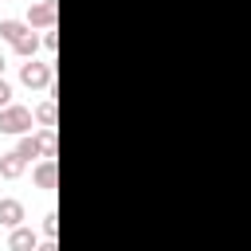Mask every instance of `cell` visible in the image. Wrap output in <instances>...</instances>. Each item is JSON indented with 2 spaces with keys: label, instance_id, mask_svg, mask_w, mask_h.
<instances>
[{
  "label": "cell",
  "instance_id": "11",
  "mask_svg": "<svg viewBox=\"0 0 251 251\" xmlns=\"http://www.w3.org/2000/svg\"><path fill=\"white\" fill-rule=\"evenodd\" d=\"M39 47H43V39H39L35 31H27V35L16 43V55H20V59H35V51H39Z\"/></svg>",
  "mask_w": 251,
  "mask_h": 251
},
{
  "label": "cell",
  "instance_id": "17",
  "mask_svg": "<svg viewBox=\"0 0 251 251\" xmlns=\"http://www.w3.org/2000/svg\"><path fill=\"white\" fill-rule=\"evenodd\" d=\"M0 78H4V51H0Z\"/></svg>",
  "mask_w": 251,
  "mask_h": 251
},
{
  "label": "cell",
  "instance_id": "10",
  "mask_svg": "<svg viewBox=\"0 0 251 251\" xmlns=\"http://www.w3.org/2000/svg\"><path fill=\"white\" fill-rule=\"evenodd\" d=\"M35 122H39L43 129H55V94H51V98H43V102L35 106Z\"/></svg>",
  "mask_w": 251,
  "mask_h": 251
},
{
  "label": "cell",
  "instance_id": "14",
  "mask_svg": "<svg viewBox=\"0 0 251 251\" xmlns=\"http://www.w3.org/2000/svg\"><path fill=\"white\" fill-rule=\"evenodd\" d=\"M12 94H16V90H12V82H8V78H0V110H4V106H12Z\"/></svg>",
  "mask_w": 251,
  "mask_h": 251
},
{
  "label": "cell",
  "instance_id": "7",
  "mask_svg": "<svg viewBox=\"0 0 251 251\" xmlns=\"http://www.w3.org/2000/svg\"><path fill=\"white\" fill-rule=\"evenodd\" d=\"M24 169H27V161L20 157V149H12V153H0V176H4V180H16V176H24Z\"/></svg>",
  "mask_w": 251,
  "mask_h": 251
},
{
  "label": "cell",
  "instance_id": "3",
  "mask_svg": "<svg viewBox=\"0 0 251 251\" xmlns=\"http://www.w3.org/2000/svg\"><path fill=\"white\" fill-rule=\"evenodd\" d=\"M55 12H59V8H55V0H35V4L27 8V24H31V27L51 31V27H55Z\"/></svg>",
  "mask_w": 251,
  "mask_h": 251
},
{
  "label": "cell",
  "instance_id": "1",
  "mask_svg": "<svg viewBox=\"0 0 251 251\" xmlns=\"http://www.w3.org/2000/svg\"><path fill=\"white\" fill-rule=\"evenodd\" d=\"M31 126H35V114L27 110V106H4L0 110V133H8V137H24V133H31Z\"/></svg>",
  "mask_w": 251,
  "mask_h": 251
},
{
  "label": "cell",
  "instance_id": "5",
  "mask_svg": "<svg viewBox=\"0 0 251 251\" xmlns=\"http://www.w3.org/2000/svg\"><path fill=\"white\" fill-rule=\"evenodd\" d=\"M35 247H39V235H35L27 224L8 231V251H35Z\"/></svg>",
  "mask_w": 251,
  "mask_h": 251
},
{
  "label": "cell",
  "instance_id": "9",
  "mask_svg": "<svg viewBox=\"0 0 251 251\" xmlns=\"http://www.w3.org/2000/svg\"><path fill=\"white\" fill-rule=\"evenodd\" d=\"M16 149H20V157H24V161H35V157H43V141H39V133H24Z\"/></svg>",
  "mask_w": 251,
  "mask_h": 251
},
{
  "label": "cell",
  "instance_id": "18",
  "mask_svg": "<svg viewBox=\"0 0 251 251\" xmlns=\"http://www.w3.org/2000/svg\"><path fill=\"white\" fill-rule=\"evenodd\" d=\"M0 200H4V196H0Z\"/></svg>",
  "mask_w": 251,
  "mask_h": 251
},
{
  "label": "cell",
  "instance_id": "6",
  "mask_svg": "<svg viewBox=\"0 0 251 251\" xmlns=\"http://www.w3.org/2000/svg\"><path fill=\"white\" fill-rule=\"evenodd\" d=\"M31 180H35V188L51 192V188H55V180H59V169H55V161H39V165L31 169Z\"/></svg>",
  "mask_w": 251,
  "mask_h": 251
},
{
  "label": "cell",
  "instance_id": "4",
  "mask_svg": "<svg viewBox=\"0 0 251 251\" xmlns=\"http://www.w3.org/2000/svg\"><path fill=\"white\" fill-rule=\"evenodd\" d=\"M24 220H27V212H24V200H16V196H4L0 200V227H24Z\"/></svg>",
  "mask_w": 251,
  "mask_h": 251
},
{
  "label": "cell",
  "instance_id": "8",
  "mask_svg": "<svg viewBox=\"0 0 251 251\" xmlns=\"http://www.w3.org/2000/svg\"><path fill=\"white\" fill-rule=\"evenodd\" d=\"M27 31H31V24H24V20H0V39L12 43V47H16Z\"/></svg>",
  "mask_w": 251,
  "mask_h": 251
},
{
  "label": "cell",
  "instance_id": "16",
  "mask_svg": "<svg viewBox=\"0 0 251 251\" xmlns=\"http://www.w3.org/2000/svg\"><path fill=\"white\" fill-rule=\"evenodd\" d=\"M35 251H59V243H55V239H43V243H39Z\"/></svg>",
  "mask_w": 251,
  "mask_h": 251
},
{
  "label": "cell",
  "instance_id": "15",
  "mask_svg": "<svg viewBox=\"0 0 251 251\" xmlns=\"http://www.w3.org/2000/svg\"><path fill=\"white\" fill-rule=\"evenodd\" d=\"M55 47H59V35H55V27H51V31H43V51L55 55Z\"/></svg>",
  "mask_w": 251,
  "mask_h": 251
},
{
  "label": "cell",
  "instance_id": "2",
  "mask_svg": "<svg viewBox=\"0 0 251 251\" xmlns=\"http://www.w3.org/2000/svg\"><path fill=\"white\" fill-rule=\"evenodd\" d=\"M20 82H24L27 90H51L55 71H51L47 59H27V63H20Z\"/></svg>",
  "mask_w": 251,
  "mask_h": 251
},
{
  "label": "cell",
  "instance_id": "13",
  "mask_svg": "<svg viewBox=\"0 0 251 251\" xmlns=\"http://www.w3.org/2000/svg\"><path fill=\"white\" fill-rule=\"evenodd\" d=\"M39 231L47 235V239H55L59 235V212L51 208V212H43V224H39Z\"/></svg>",
  "mask_w": 251,
  "mask_h": 251
},
{
  "label": "cell",
  "instance_id": "12",
  "mask_svg": "<svg viewBox=\"0 0 251 251\" xmlns=\"http://www.w3.org/2000/svg\"><path fill=\"white\" fill-rule=\"evenodd\" d=\"M39 141H43V161H55V153H59V137H55V129H39Z\"/></svg>",
  "mask_w": 251,
  "mask_h": 251
}]
</instances>
